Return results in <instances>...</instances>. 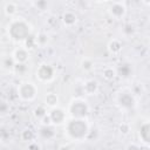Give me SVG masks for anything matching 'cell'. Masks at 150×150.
<instances>
[{"label":"cell","mask_w":150,"mask_h":150,"mask_svg":"<svg viewBox=\"0 0 150 150\" xmlns=\"http://www.w3.org/2000/svg\"><path fill=\"white\" fill-rule=\"evenodd\" d=\"M49 117H50L52 122L59 124V123H61V122L64 120V112H63L61 109L55 108V109H53V110L49 112Z\"/></svg>","instance_id":"obj_6"},{"label":"cell","mask_w":150,"mask_h":150,"mask_svg":"<svg viewBox=\"0 0 150 150\" xmlns=\"http://www.w3.org/2000/svg\"><path fill=\"white\" fill-rule=\"evenodd\" d=\"M13 68H14L15 71H18V73H23V71L26 70V66H25V63H15Z\"/></svg>","instance_id":"obj_18"},{"label":"cell","mask_w":150,"mask_h":150,"mask_svg":"<svg viewBox=\"0 0 150 150\" xmlns=\"http://www.w3.org/2000/svg\"><path fill=\"white\" fill-rule=\"evenodd\" d=\"M121 131L123 132V134H127L128 131H129V128H128V125H121Z\"/></svg>","instance_id":"obj_24"},{"label":"cell","mask_w":150,"mask_h":150,"mask_svg":"<svg viewBox=\"0 0 150 150\" xmlns=\"http://www.w3.org/2000/svg\"><path fill=\"white\" fill-rule=\"evenodd\" d=\"M36 76L42 81L49 80L53 76V69L47 64H41L40 68L36 70Z\"/></svg>","instance_id":"obj_4"},{"label":"cell","mask_w":150,"mask_h":150,"mask_svg":"<svg viewBox=\"0 0 150 150\" xmlns=\"http://www.w3.org/2000/svg\"><path fill=\"white\" fill-rule=\"evenodd\" d=\"M84 89H86V91H87L89 95H93V94L97 90V83H96V81H93V80L88 81V82L86 83V86H84Z\"/></svg>","instance_id":"obj_10"},{"label":"cell","mask_w":150,"mask_h":150,"mask_svg":"<svg viewBox=\"0 0 150 150\" xmlns=\"http://www.w3.org/2000/svg\"><path fill=\"white\" fill-rule=\"evenodd\" d=\"M120 103H121L123 107H125V108H130V107L134 105V98H132V96L129 95V94H123V95L120 97Z\"/></svg>","instance_id":"obj_8"},{"label":"cell","mask_w":150,"mask_h":150,"mask_svg":"<svg viewBox=\"0 0 150 150\" xmlns=\"http://www.w3.org/2000/svg\"><path fill=\"white\" fill-rule=\"evenodd\" d=\"M110 12H111V14H112L115 18H121V16L125 13V6H124L122 2H115V4L111 6Z\"/></svg>","instance_id":"obj_7"},{"label":"cell","mask_w":150,"mask_h":150,"mask_svg":"<svg viewBox=\"0 0 150 150\" xmlns=\"http://www.w3.org/2000/svg\"><path fill=\"white\" fill-rule=\"evenodd\" d=\"M15 11H16V6H15L14 2H8V4H6V6H5V12H6L8 15L14 14Z\"/></svg>","instance_id":"obj_17"},{"label":"cell","mask_w":150,"mask_h":150,"mask_svg":"<svg viewBox=\"0 0 150 150\" xmlns=\"http://www.w3.org/2000/svg\"><path fill=\"white\" fill-rule=\"evenodd\" d=\"M59 150H71V149H70V146H68V145L63 144V145H60Z\"/></svg>","instance_id":"obj_25"},{"label":"cell","mask_w":150,"mask_h":150,"mask_svg":"<svg viewBox=\"0 0 150 150\" xmlns=\"http://www.w3.org/2000/svg\"><path fill=\"white\" fill-rule=\"evenodd\" d=\"M13 59L14 61H16V63H25L28 59V53L25 48H18L14 50Z\"/></svg>","instance_id":"obj_5"},{"label":"cell","mask_w":150,"mask_h":150,"mask_svg":"<svg viewBox=\"0 0 150 150\" xmlns=\"http://www.w3.org/2000/svg\"><path fill=\"white\" fill-rule=\"evenodd\" d=\"M0 138H1V131H0Z\"/></svg>","instance_id":"obj_26"},{"label":"cell","mask_w":150,"mask_h":150,"mask_svg":"<svg viewBox=\"0 0 150 150\" xmlns=\"http://www.w3.org/2000/svg\"><path fill=\"white\" fill-rule=\"evenodd\" d=\"M87 131H88L87 124L82 120H80V118L73 120L68 124V132L74 138H82V137H84Z\"/></svg>","instance_id":"obj_1"},{"label":"cell","mask_w":150,"mask_h":150,"mask_svg":"<svg viewBox=\"0 0 150 150\" xmlns=\"http://www.w3.org/2000/svg\"><path fill=\"white\" fill-rule=\"evenodd\" d=\"M63 22L67 25V26H71L76 22V15L71 12H66L63 14Z\"/></svg>","instance_id":"obj_9"},{"label":"cell","mask_w":150,"mask_h":150,"mask_svg":"<svg viewBox=\"0 0 150 150\" xmlns=\"http://www.w3.org/2000/svg\"><path fill=\"white\" fill-rule=\"evenodd\" d=\"M45 115H46V110H45L42 107H39L38 109H35V116H36V117L42 118Z\"/></svg>","instance_id":"obj_20"},{"label":"cell","mask_w":150,"mask_h":150,"mask_svg":"<svg viewBox=\"0 0 150 150\" xmlns=\"http://www.w3.org/2000/svg\"><path fill=\"white\" fill-rule=\"evenodd\" d=\"M70 111H71V114H73L74 116H76V117H82V116H84V115L87 114L88 108H87V105L84 104V102L75 101V102L71 104V107H70Z\"/></svg>","instance_id":"obj_3"},{"label":"cell","mask_w":150,"mask_h":150,"mask_svg":"<svg viewBox=\"0 0 150 150\" xmlns=\"http://www.w3.org/2000/svg\"><path fill=\"white\" fill-rule=\"evenodd\" d=\"M14 59L13 57H7L6 60H5V62H4V66L6 67V68H12V67H14Z\"/></svg>","instance_id":"obj_19"},{"label":"cell","mask_w":150,"mask_h":150,"mask_svg":"<svg viewBox=\"0 0 150 150\" xmlns=\"http://www.w3.org/2000/svg\"><path fill=\"white\" fill-rule=\"evenodd\" d=\"M28 150H40V145H39L38 143L33 142V143H30V144H29Z\"/></svg>","instance_id":"obj_22"},{"label":"cell","mask_w":150,"mask_h":150,"mask_svg":"<svg viewBox=\"0 0 150 150\" xmlns=\"http://www.w3.org/2000/svg\"><path fill=\"white\" fill-rule=\"evenodd\" d=\"M102 74H103V77L109 81V80H112V79L115 77V74H116V73H115V70H114L112 68H105Z\"/></svg>","instance_id":"obj_14"},{"label":"cell","mask_w":150,"mask_h":150,"mask_svg":"<svg viewBox=\"0 0 150 150\" xmlns=\"http://www.w3.org/2000/svg\"><path fill=\"white\" fill-rule=\"evenodd\" d=\"M127 150H139V148H138L136 144H130V145L127 148Z\"/></svg>","instance_id":"obj_23"},{"label":"cell","mask_w":150,"mask_h":150,"mask_svg":"<svg viewBox=\"0 0 150 150\" xmlns=\"http://www.w3.org/2000/svg\"><path fill=\"white\" fill-rule=\"evenodd\" d=\"M121 43L117 41V40H112V41H110V43H109V50L110 52H112V53H118L120 50H121Z\"/></svg>","instance_id":"obj_13"},{"label":"cell","mask_w":150,"mask_h":150,"mask_svg":"<svg viewBox=\"0 0 150 150\" xmlns=\"http://www.w3.org/2000/svg\"><path fill=\"white\" fill-rule=\"evenodd\" d=\"M46 104H48V105H50V107H53V105H55L56 103H57V96L55 95V94H47V96H46Z\"/></svg>","instance_id":"obj_12"},{"label":"cell","mask_w":150,"mask_h":150,"mask_svg":"<svg viewBox=\"0 0 150 150\" xmlns=\"http://www.w3.org/2000/svg\"><path fill=\"white\" fill-rule=\"evenodd\" d=\"M47 41H48V36H47V34H45V33L39 34L38 38L35 39V42H36L38 45H40V46H45V45L47 43Z\"/></svg>","instance_id":"obj_15"},{"label":"cell","mask_w":150,"mask_h":150,"mask_svg":"<svg viewBox=\"0 0 150 150\" xmlns=\"http://www.w3.org/2000/svg\"><path fill=\"white\" fill-rule=\"evenodd\" d=\"M40 134H41V136L43 137V138H47V139H49V138H52L48 134H50L52 136H54V130L49 127V125H45V127H42L41 128V130H40Z\"/></svg>","instance_id":"obj_11"},{"label":"cell","mask_w":150,"mask_h":150,"mask_svg":"<svg viewBox=\"0 0 150 150\" xmlns=\"http://www.w3.org/2000/svg\"><path fill=\"white\" fill-rule=\"evenodd\" d=\"M91 66H93V64H91V62H90L89 60H83V61H82V68H83V69L89 70V69L91 68Z\"/></svg>","instance_id":"obj_21"},{"label":"cell","mask_w":150,"mask_h":150,"mask_svg":"<svg viewBox=\"0 0 150 150\" xmlns=\"http://www.w3.org/2000/svg\"><path fill=\"white\" fill-rule=\"evenodd\" d=\"M35 93H36L35 87L32 83H28V82L22 83L20 86V88H19V95L23 100H32V98H34Z\"/></svg>","instance_id":"obj_2"},{"label":"cell","mask_w":150,"mask_h":150,"mask_svg":"<svg viewBox=\"0 0 150 150\" xmlns=\"http://www.w3.org/2000/svg\"><path fill=\"white\" fill-rule=\"evenodd\" d=\"M148 130H149V124H148V123H145V124L143 125V128L141 129V137L143 138V141H144L145 143H148V142H149Z\"/></svg>","instance_id":"obj_16"}]
</instances>
